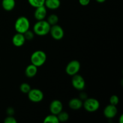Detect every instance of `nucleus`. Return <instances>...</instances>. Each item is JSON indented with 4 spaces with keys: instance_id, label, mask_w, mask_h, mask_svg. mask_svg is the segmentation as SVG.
Here are the masks:
<instances>
[{
    "instance_id": "nucleus-1",
    "label": "nucleus",
    "mask_w": 123,
    "mask_h": 123,
    "mask_svg": "<svg viewBox=\"0 0 123 123\" xmlns=\"http://www.w3.org/2000/svg\"><path fill=\"white\" fill-rule=\"evenodd\" d=\"M50 25L47 20H37L33 26V32L36 35L38 36H44L49 33Z\"/></svg>"
},
{
    "instance_id": "nucleus-2",
    "label": "nucleus",
    "mask_w": 123,
    "mask_h": 123,
    "mask_svg": "<svg viewBox=\"0 0 123 123\" xmlns=\"http://www.w3.org/2000/svg\"><path fill=\"white\" fill-rule=\"evenodd\" d=\"M31 64L40 67L44 64L47 60L46 54L44 51L41 50H36L31 55L30 58Z\"/></svg>"
},
{
    "instance_id": "nucleus-3",
    "label": "nucleus",
    "mask_w": 123,
    "mask_h": 123,
    "mask_svg": "<svg viewBox=\"0 0 123 123\" xmlns=\"http://www.w3.org/2000/svg\"><path fill=\"white\" fill-rule=\"evenodd\" d=\"M30 22L29 19L25 16H20L14 23V29L17 32L24 34L30 30Z\"/></svg>"
},
{
    "instance_id": "nucleus-4",
    "label": "nucleus",
    "mask_w": 123,
    "mask_h": 123,
    "mask_svg": "<svg viewBox=\"0 0 123 123\" xmlns=\"http://www.w3.org/2000/svg\"><path fill=\"white\" fill-rule=\"evenodd\" d=\"M99 101L94 98H87L83 102V107L84 109L89 112H94L99 109Z\"/></svg>"
},
{
    "instance_id": "nucleus-5",
    "label": "nucleus",
    "mask_w": 123,
    "mask_h": 123,
    "mask_svg": "<svg viewBox=\"0 0 123 123\" xmlns=\"http://www.w3.org/2000/svg\"><path fill=\"white\" fill-rule=\"evenodd\" d=\"M28 97L31 102L34 103H38L43 100L44 94L42 90L37 88L31 89L28 92Z\"/></svg>"
},
{
    "instance_id": "nucleus-6",
    "label": "nucleus",
    "mask_w": 123,
    "mask_h": 123,
    "mask_svg": "<svg viewBox=\"0 0 123 123\" xmlns=\"http://www.w3.org/2000/svg\"><path fill=\"white\" fill-rule=\"evenodd\" d=\"M80 69V63L78 60L70 61L66 67V72L68 75L72 76L78 74Z\"/></svg>"
},
{
    "instance_id": "nucleus-7",
    "label": "nucleus",
    "mask_w": 123,
    "mask_h": 123,
    "mask_svg": "<svg viewBox=\"0 0 123 123\" xmlns=\"http://www.w3.org/2000/svg\"><path fill=\"white\" fill-rule=\"evenodd\" d=\"M72 86L76 90L82 91L85 88V81L84 78L79 74H76L72 76Z\"/></svg>"
},
{
    "instance_id": "nucleus-8",
    "label": "nucleus",
    "mask_w": 123,
    "mask_h": 123,
    "mask_svg": "<svg viewBox=\"0 0 123 123\" xmlns=\"http://www.w3.org/2000/svg\"><path fill=\"white\" fill-rule=\"evenodd\" d=\"M49 33H50L51 37L56 40H61L64 36V30L60 25H58V24L50 26Z\"/></svg>"
},
{
    "instance_id": "nucleus-9",
    "label": "nucleus",
    "mask_w": 123,
    "mask_h": 123,
    "mask_svg": "<svg viewBox=\"0 0 123 123\" xmlns=\"http://www.w3.org/2000/svg\"><path fill=\"white\" fill-rule=\"evenodd\" d=\"M63 109V105L62 102L59 100H54L49 105V111L51 114L57 115L61 112Z\"/></svg>"
},
{
    "instance_id": "nucleus-10",
    "label": "nucleus",
    "mask_w": 123,
    "mask_h": 123,
    "mask_svg": "<svg viewBox=\"0 0 123 123\" xmlns=\"http://www.w3.org/2000/svg\"><path fill=\"white\" fill-rule=\"evenodd\" d=\"M118 113V109L117 106L112 105H108L103 110V114L105 117L108 119L114 118Z\"/></svg>"
},
{
    "instance_id": "nucleus-11",
    "label": "nucleus",
    "mask_w": 123,
    "mask_h": 123,
    "mask_svg": "<svg viewBox=\"0 0 123 123\" xmlns=\"http://www.w3.org/2000/svg\"><path fill=\"white\" fill-rule=\"evenodd\" d=\"M47 15V8L44 6H40L36 8L34 16L37 20H44Z\"/></svg>"
},
{
    "instance_id": "nucleus-12",
    "label": "nucleus",
    "mask_w": 123,
    "mask_h": 123,
    "mask_svg": "<svg viewBox=\"0 0 123 123\" xmlns=\"http://www.w3.org/2000/svg\"><path fill=\"white\" fill-rule=\"evenodd\" d=\"M26 39L25 38L24 34L17 32L13 36L12 38V43L16 47H21L25 44Z\"/></svg>"
},
{
    "instance_id": "nucleus-13",
    "label": "nucleus",
    "mask_w": 123,
    "mask_h": 123,
    "mask_svg": "<svg viewBox=\"0 0 123 123\" xmlns=\"http://www.w3.org/2000/svg\"><path fill=\"white\" fill-rule=\"evenodd\" d=\"M68 106L72 110H79L83 107V102L79 98H73L68 102Z\"/></svg>"
},
{
    "instance_id": "nucleus-14",
    "label": "nucleus",
    "mask_w": 123,
    "mask_h": 123,
    "mask_svg": "<svg viewBox=\"0 0 123 123\" xmlns=\"http://www.w3.org/2000/svg\"><path fill=\"white\" fill-rule=\"evenodd\" d=\"M44 6L47 9L55 10L60 7L61 1L60 0H45Z\"/></svg>"
},
{
    "instance_id": "nucleus-15",
    "label": "nucleus",
    "mask_w": 123,
    "mask_h": 123,
    "mask_svg": "<svg viewBox=\"0 0 123 123\" xmlns=\"http://www.w3.org/2000/svg\"><path fill=\"white\" fill-rule=\"evenodd\" d=\"M38 72V67L33 65L32 64L28 65L26 67L25 70V74L28 78H33L37 74Z\"/></svg>"
},
{
    "instance_id": "nucleus-16",
    "label": "nucleus",
    "mask_w": 123,
    "mask_h": 123,
    "mask_svg": "<svg viewBox=\"0 0 123 123\" xmlns=\"http://www.w3.org/2000/svg\"><path fill=\"white\" fill-rule=\"evenodd\" d=\"M2 7L7 12L13 10L16 6L15 0H2Z\"/></svg>"
},
{
    "instance_id": "nucleus-17",
    "label": "nucleus",
    "mask_w": 123,
    "mask_h": 123,
    "mask_svg": "<svg viewBox=\"0 0 123 123\" xmlns=\"http://www.w3.org/2000/svg\"><path fill=\"white\" fill-rule=\"evenodd\" d=\"M44 123H59V120L58 118V117L56 115H54V114H50V115H48L46 117L43 121Z\"/></svg>"
},
{
    "instance_id": "nucleus-18",
    "label": "nucleus",
    "mask_w": 123,
    "mask_h": 123,
    "mask_svg": "<svg viewBox=\"0 0 123 123\" xmlns=\"http://www.w3.org/2000/svg\"><path fill=\"white\" fill-rule=\"evenodd\" d=\"M59 21V18L58 16L57 15L55 14H52L50 16H49V17L47 19V22L49 24V25L50 26H52V25H56L58 24Z\"/></svg>"
},
{
    "instance_id": "nucleus-19",
    "label": "nucleus",
    "mask_w": 123,
    "mask_h": 123,
    "mask_svg": "<svg viewBox=\"0 0 123 123\" xmlns=\"http://www.w3.org/2000/svg\"><path fill=\"white\" fill-rule=\"evenodd\" d=\"M28 2L30 5L34 8L44 6L45 0H28Z\"/></svg>"
},
{
    "instance_id": "nucleus-20",
    "label": "nucleus",
    "mask_w": 123,
    "mask_h": 123,
    "mask_svg": "<svg viewBox=\"0 0 123 123\" xmlns=\"http://www.w3.org/2000/svg\"><path fill=\"white\" fill-rule=\"evenodd\" d=\"M59 122H66L69 118V115L67 112L61 111L57 115Z\"/></svg>"
},
{
    "instance_id": "nucleus-21",
    "label": "nucleus",
    "mask_w": 123,
    "mask_h": 123,
    "mask_svg": "<svg viewBox=\"0 0 123 123\" xmlns=\"http://www.w3.org/2000/svg\"><path fill=\"white\" fill-rule=\"evenodd\" d=\"M31 89V86L28 83H22L20 85V91L24 94H28V92L30 91Z\"/></svg>"
},
{
    "instance_id": "nucleus-22",
    "label": "nucleus",
    "mask_w": 123,
    "mask_h": 123,
    "mask_svg": "<svg viewBox=\"0 0 123 123\" xmlns=\"http://www.w3.org/2000/svg\"><path fill=\"white\" fill-rule=\"evenodd\" d=\"M24 35L26 40H31L34 37L35 34L34 33L33 31H30V30H28L24 34Z\"/></svg>"
},
{
    "instance_id": "nucleus-23",
    "label": "nucleus",
    "mask_w": 123,
    "mask_h": 123,
    "mask_svg": "<svg viewBox=\"0 0 123 123\" xmlns=\"http://www.w3.org/2000/svg\"><path fill=\"white\" fill-rule=\"evenodd\" d=\"M109 102L111 105L117 106L119 103V97L116 95H112L109 98Z\"/></svg>"
},
{
    "instance_id": "nucleus-24",
    "label": "nucleus",
    "mask_w": 123,
    "mask_h": 123,
    "mask_svg": "<svg viewBox=\"0 0 123 123\" xmlns=\"http://www.w3.org/2000/svg\"><path fill=\"white\" fill-rule=\"evenodd\" d=\"M4 122L5 123H17V120L13 115H8L5 118Z\"/></svg>"
},
{
    "instance_id": "nucleus-25",
    "label": "nucleus",
    "mask_w": 123,
    "mask_h": 123,
    "mask_svg": "<svg viewBox=\"0 0 123 123\" xmlns=\"http://www.w3.org/2000/svg\"><path fill=\"white\" fill-rule=\"evenodd\" d=\"M91 0H79V2L81 6H86L90 3Z\"/></svg>"
},
{
    "instance_id": "nucleus-26",
    "label": "nucleus",
    "mask_w": 123,
    "mask_h": 123,
    "mask_svg": "<svg viewBox=\"0 0 123 123\" xmlns=\"http://www.w3.org/2000/svg\"><path fill=\"white\" fill-rule=\"evenodd\" d=\"M6 112H7V114L8 115H13L14 114V110L13 108L10 107V108H8L7 109Z\"/></svg>"
},
{
    "instance_id": "nucleus-27",
    "label": "nucleus",
    "mask_w": 123,
    "mask_h": 123,
    "mask_svg": "<svg viewBox=\"0 0 123 123\" xmlns=\"http://www.w3.org/2000/svg\"><path fill=\"white\" fill-rule=\"evenodd\" d=\"M87 98V94H86L85 92H82L80 94V95H79V98H80V100H85Z\"/></svg>"
},
{
    "instance_id": "nucleus-28",
    "label": "nucleus",
    "mask_w": 123,
    "mask_h": 123,
    "mask_svg": "<svg viewBox=\"0 0 123 123\" xmlns=\"http://www.w3.org/2000/svg\"><path fill=\"white\" fill-rule=\"evenodd\" d=\"M119 123H123V115H121V116L119 118Z\"/></svg>"
},
{
    "instance_id": "nucleus-29",
    "label": "nucleus",
    "mask_w": 123,
    "mask_h": 123,
    "mask_svg": "<svg viewBox=\"0 0 123 123\" xmlns=\"http://www.w3.org/2000/svg\"><path fill=\"white\" fill-rule=\"evenodd\" d=\"M96 1H97V2H98V3H103V2H105L106 0H96Z\"/></svg>"
}]
</instances>
